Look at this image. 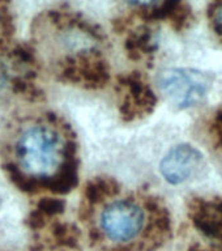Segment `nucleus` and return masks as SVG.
I'll return each mask as SVG.
<instances>
[{
	"instance_id": "1",
	"label": "nucleus",
	"mask_w": 222,
	"mask_h": 251,
	"mask_svg": "<svg viewBox=\"0 0 222 251\" xmlns=\"http://www.w3.org/2000/svg\"><path fill=\"white\" fill-rule=\"evenodd\" d=\"M66 147L59 132L47 125H35L26 128L16 143V157L23 172L34 178H54V173L63 162Z\"/></svg>"
},
{
	"instance_id": "4",
	"label": "nucleus",
	"mask_w": 222,
	"mask_h": 251,
	"mask_svg": "<svg viewBox=\"0 0 222 251\" xmlns=\"http://www.w3.org/2000/svg\"><path fill=\"white\" fill-rule=\"evenodd\" d=\"M122 89L121 111L125 119H133L150 113L156 103V96L137 74L119 77Z\"/></svg>"
},
{
	"instance_id": "10",
	"label": "nucleus",
	"mask_w": 222,
	"mask_h": 251,
	"mask_svg": "<svg viewBox=\"0 0 222 251\" xmlns=\"http://www.w3.org/2000/svg\"><path fill=\"white\" fill-rule=\"evenodd\" d=\"M215 9L212 11V25L219 35L222 37V3L216 4Z\"/></svg>"
},
{
	"instance_id": "5",
	"label": "nucleus",
	"mask_w": 222,
	"mask_h": 251,
	"mask_svg": "<svg viewBox=\"0 0 222 251\" xmlns=\"http://www.w3.org/2000/svg\"><path fill=\"white\" fill-rule=\"evenodd\" d=\"M203 156L192 145H178L161 162V173L169 183L179 184L191 178L200 168Z\"/></svg>"
},
{
	"instance_id": "2",
	"label": "nucleus",
	"mask_w": 222,
	"mask_h": 251,
	"mask_svg": "<svg viewBox=\"0 0 222 251\" xmlns=\"http://www.w3.org/2000/svg\"><path fill=\"white\" fill-rule=\"evenodd\" d=\"M145 221L144 209L136 201L122 199L103 208L98 226L102 237L114 245L111 251H135L132 243L144 230Z\"/></svg>"
},
{
	"instance_id": "3",
	"label": "nucleus",
	"mask_w": 222,
	"mask_h": 251,
	"mask_svg": "<svg viewBox=\"0 0 222 251\" xmlns=\"http://www.w3.org/2000/svg\"><path fill=\"white\" fill-rule=\"evenodd\" d=\"M158 89L173 105L186 109L199 103L207 93L209 81L204 74L187 68H172L157 76Z\"/></svg>"
},
{
	"instance_id": "12",
	"label": "nucleus",
	"mask_w": 222,
	"mask_h": 251,
	"mask_svg": "<svg viewBox=\"0 0 222 251\" xmlns=\"http://www.w3.org/2000/svg\"><path fill=\"white\" fill-rule=\"evenodd\" d=\"M188 251H209V250H207V249H201V247L199 246H195V247H191Z\"/></svg>"
},
{
	"instance_id": "11",
	"label": "nucleus",
	"mask_w": 222,
	"mask_h": 251,
	"mask_svg": "<svg viewBox=\"0 0 222 251\" xmlns=\"http://www.w3.org/2000/svg\"><path fill=\"white\" fill-rule=\"evenodd\" d=\"M215 133L217 140H219L220 145H222V110H220V113L217 114L215 121Z\"/></svg>"
},
{
	"instance_id": "9",
	"label": "nucleus",
	"mask_w": 222,
	"mask_h": 251,
	"mask_svg": "<svg viewBox=\"0 0 222 251\" xmlns=\"http://www.w3.org/2000/svg\"><path fill=\"white\" fill-rule=\"evenodd\" d=\"M64 209V203L59 199H43L38 205L37 212H39L41 215L46 216H54L58 215Z\"/></svg>"
},
{
	"instance_id": "7",
	"label": "nucleus",
	"mask_w": 222,
	"mask_h": 251,
	"mask_svg": "<svg viewBox=\"0 0 222 251\" xmlns=\"http://www.w3.org/2000/svg\"><path fill=\"white\" fill-rule=\"evenodd\" d=\"M118 192V183L110 178H97L92 180L85 190L86 199L90 203H97L103 198L115 195Z\"/></svg>"
},
{
	"instance_id": "6",
	"label": "nucleus",
	"mask_w": 222,
	"mask_h": 251,
	"mask_svg": "<svg viewBox=\"0 0 222 251\" xmlns=\"http://www.w3.org/2000/svg\"><path fill=\"white\" fill-rule=\"evenodd\" d=\"M194 211L196 227L208 237L222 241V201H199Z\"/></svg>"
},
{
	"instance_id": "8",
	"label": "nucleus",
	"mask_w": 222,
	"mask_h": 251,
	"mask_svg": "<svg viewBox=\"0 0 222 251\" xmlns=\"http://www.w3.org/2000/svg\"><path fill=\"white\" fill-rule=\"evenodd\" d=\"M125 46L128 47L129 52H135L137 56L149 54V52H152L154 50L152 35H150L149 30H147L144 27L137 30L136 33H133L132 35H129Z\"/></svg>"
}]
</instances>
